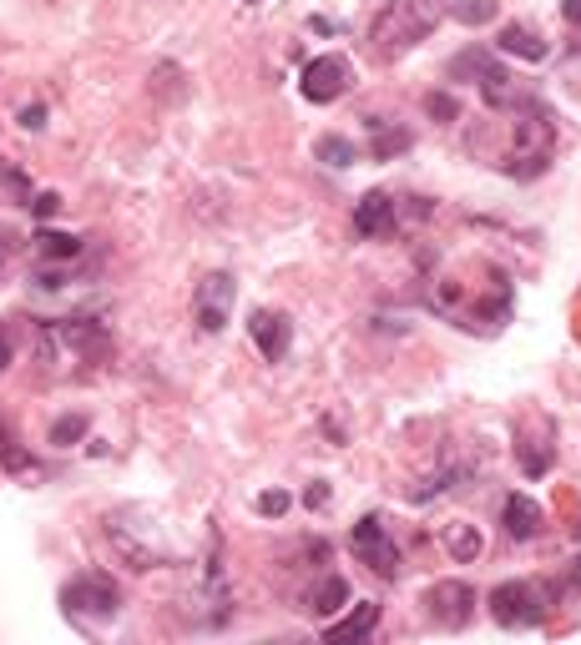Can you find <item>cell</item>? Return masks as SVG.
I'll return each instance as SVG.
<instances>
[{
    "label": "cell",
    "instance_id": "1",
    "mask_svg": "<svg viewBox=\"0 0 581 645\" xmlns=\"http://www.w3.org/2000/svg\"><path fill=\"white\" fill-rule=\"evenodd\" d=\"M445 5L440 0H390L384 11L369 21V50H375V61H400L420 41L440 25Z\"/></svg>",
    "mask_w": 581,
    "mask_h": 645
},
{
    "label": "cell",
    "instance_id": "2",
    "mask_svg": "<svg viewBox=\"0 0 581 645\" xmlns=\"http://www.w3.org/2000/svg\"><path fill=\"white\" fill-rule=\"evenodd\" d=\"M112 353V333L101 318H46L41 322V359L46 363H101Z\"/></svg>",
    "mask_w": 581,
    "mask_h": 645
},
{
    "label": "cell",
    "instance_id": "3",
    "mask_svg": "<svg viewBox=\"0 0 581 645\" xmlns=\"http://www.w3.org/2000/svg\"><path fill=\"white\" fill-rule=\"evenodd\" d=\"M551 157H556V122L541 106L516 112V132H511V151H505L501 172L516 177V182H536L551 167Z\"/></svg>",
    "mask_w": 581,
    "mask_h": 645
},
{
    "label": "cell",
    "instance_id": "4",
    "mask_svg": "<svg viewBox=\"0 0 581 645\" xmlns=\"http://www.w3.org/2000/svg\"><path fill=\"white\" fill-rule=\"evenodd\" d=\"M450 76H476L480 87V101L491 106V112H526V106H541L536 101V91L521 81V76H511L495 56H485V50H466V56H455L450 61Z\"/></svg>",
    "mask_w": 581,
    "mask_h": 645
},
{
    "label": "cell",
    "instance_id": "5",
    "mask_svg": "<svg viewBox=\"0 0 581 645\" xmlns=\"http://www.w3.org/2000/svg\"><path fill=\"white\" fill-rule=\"evenodd\" d=\"M137 520L132 524V509H122V514H107V545L122 555V565H132V570H152V565H177V550L167 545L163 524H147V514L137 509Z\"/></svg>",
    "mask_w": 581,
    "mask_h": 645
},
{
    "label": "cell",
    "instance_id": "6",
    "mask_svg": "<svg viewBox=\"0 0 581 645\" xmlns=\"http://www.w3.org/2000/svg\"><path fill=\"white\" fill-rule=\"evenodd\" d=\"M485 606L501 631H536L551 615V590L541 580H501L485 596Z\"/></svg>",
    "mask_w": 581,
    "mask_h": 645
},
{
    "label": "cell",
    "instance_id": "7",
    "mask_svg": "<svg viewBox=\"0 0 581 645\" xmlns=\"http://www.w3.org/2000/svg\"><path fill=\"white\" fill-rule=\"evenodd\" d=\"M62 606H66V615L107 621V615H116V610H122V590H116L112 575L87 570V575H76V580L62 585Z\"/></svg>",
    "mask_w": 581,
    "mask_h": 645
},
{
    "label": "cell",
    "instance_id": "8",
    "mask_svg": "<svg viewBox=\"0 0 581 645\" xmlns=\"http://www.w3.org/2000/svg\"><path fill=\"white\" fill-rule=\"evenodd\" d=\"M349 550L359 565H369V570L379 575V580H400V545H394V534L384 530L375 514H365V520L349 530Z\"/></svg>",
    "mask_w": 581,
    "mask_h": 645
},
{
    "label": "cell",
    "instance_id": "9",
    "mask_svg": "<svg viewBox=\"0 0 581 645\" xmlns=\"http://www.w3.org/2000/svg\"><path fill=\"white\" fill-rule=\"evenodd\" d=\"M476 585H466V580H435L425 590V615L440 631H466L470 621H476Z\"/></svg>",
    "mask_w": 581,
    "mask_h": 645
},
{
    "label": "cell",
    "instance_id": "10",
    "mask_svg": "<svg viewBox=\"0 0 581 645\" xmlns=\"http://www.w3.org/2000/svg\"><path fill=\"white\" fill-rule=\"evenodd\" d=\"M233 298H238V283L233 273H208L192 293V318H198L202 333H223L227 318H233Z\"/></svg>",
    "mask_w": 581,
    "mask_h": 645
},
{
    "label": "cell",
    "instance_id": "11",
    "mask_svg": "<svg viewBox=\"0 0 581 645\" xmlns=\"http://www.w3.org/2000/svg\"><path fill=\"white\" fill-rule=\"evenodd\" d=\"M349 81H354V71L344 56H314L299 76V91L314 101V106H328V101H339L344 91H349Z\"/></svg>",
    "mask_w": 581,
    "mask_h": 645
},
{
    "label": "cell",
    "instance_id": "12",
    "mask_svg": "<svg viewBox=\"0 0 581 645\" xmlns=\"http://www.w3.org/2000/svg\"><path fill=\"white\" fill-rule=\"evenodd\" d=\"M394 223H400V197H394V192H365V197L354 202V233L359 237H369V242H375V237H390L394 233Z\"/></svg>",
    "mask_w": 581,
    "mask_h": 645
},
{
    "label": "cell",
    "instance_id": "13",
    "mask_svg": "<svg viewBox=\"0 0 581 645\" xmlns=\"http://www.w3.org/2000/svg\"><path fill=\"white\" fill-rule=\"evenodd\" d=\"M248 333H253V343H258V353H264L268 363H283V359H289V343H293V322L283 318V313H253Z\"/></svg>",
    "mask_w": 581,
    "mask_h": 645
},
{
    "label": "cell",
    "instance_id": "14",
    "mask_svg": "<svg viewBox=\"0 0 581 645\" xmlns=\"http://www.w3.org/2000/svg\"><path fill=\"white\" fill-rule=\"evenodd\" d=\"M516 454H521V469H526V479H541V474L551 469V460H556V434H551V423L536 419V439L516 434Z\"/></svg>",
    "mask_w": 581,
    "mask_h": 645
},
{
    "label": "cell",
    "instance_id": "15",
    "mask_svg": "<svg viewBox=\"0 0 581 645\" xmlns=\"http://www.w3.org/2000/svg\"><path fill=\"white\" fill-rule=\"evenodd\" d=\"M541 505L530 495H505V505H501V524H505V534L511 540H536L541 534Z\"/></svg>",
    "mask_w": 581,
    "mask_h": 645
},
{
    "label": "cell",
    "instance_id": "16",
    "mask_svg": "<svg viewBox=\"0 0 581 645\" xmlns=\"http://www.w3.org/2000/svg\"><path fill=\"white\" fill-rule=\"evenodd\" d=\"M375 625H379V606H375V600H359V606H354L344 621L324 625V641H334V645L365 641V635H375Z\"/></svg>",
    "mask_w": 581,
    "mask_h": 645
},
{
    "label": "cell",
    "instance_id": "17",
    "mask_svg": "<svg viewBox=\"0 0 581 645\" xmlns=\"http://www.w3.org/2000/svg\"><path fill=\"white\" fill-rule=\"evenodd\" d=\"M495 46H501L505 56H521V61H546V56H551V46H546L530 25H505Z\"/></svg>",
    "mask_w": 581,
    "mask_h": 645
},
{
    "label": "cell",
    "instance_id": "18",
    "mask_svg": "<svg viewBox=\"0 0 581 645\" xmlns=\"http://www.w3.org/2000/svg\"><path fill=\"white\" fill-rule=\"evenodd\" d=\"M31 242H36L41 262H76L81 258V237H71V233H51V227H41Z\"/></svg>",
    "mask_w": 581,
    "mask_h": 645
},
{
    "label": "cell",
    "instance_id": "19",
    "mask_svg": "<svg viewBox=\"0 0 581 645\" xmlns=\"http://www.w3.org/2000/svg\"><path fill=\"white\" fill-rule=\"evenodd\" d=\"M344 600H349V585H344V575H324V580L309 590V606H303V610H309V615H334Z\"/></svg>",
    "mask_w": 581,
    "mask_h": 645
},
{
    "label": "cell",
    "instance_id": "20",
    "mask_svg": "<svg viewBox=\"0 0 581 645\" xmlns=\"http://www.w3.org/2000/svg\"><path fill=\"white\" fill-rule=\"evenodd\" d=\"M445 550H450L460 565H470V559L485 550V540H480V530L476 524H466V520H455V524H445Z\"/></svg>",
    "mask_w": 581,
    "mask_h": 645
},
{
    "label": "cell",
    "instance_id": "21",
    "mask_svg": "<svg viewBox=\"0 0 581 645\" xmlns=\"http://www.w3.org/2000/svg\"><path fill=\"white\" fill-rule=\"evenodd\" d=\"M369 132H375V157L379 161H390V157H400V151H410V132H404V126H390V122H379V116H369Z\"/></svg>",
    "mask_w": 581,
    "mask_h": 645
},
{
    "label": "cell",
    "instance_id": "22",
    "mask_svg": "<svg viewBox=\"0 0 581 645\" xmlns=\"http://www.w3.org/2000/svg\"><path fill=\"white\" fill-rule=\"evenodd\" d=\"M314 157L328 161V167H349V161L359 157V147H354L349 137H319L314 142Z\"/></svg>",
    "mask_w": 581,
    "mask_h": 645
},
{
    "label": "cell",
    "instance_id": "23",
    "mask_svg": "<svg viewBox=\"0 0 581 645\" xmlns=\"http://www.w3.org/2000/svg\"><path fill=\"white\" fill-rule=\"evenodd\" d=\"M495 11H501L495 0H455L450 5V15L460 25H485V21H495Z\"/></svg>",
    "mask_w": 581,
    "mask_h": 645
},
{
    "label": "cell",
    "instance_id": "24",
    "mask_svg": "<svg viewBox=\"0 0 581 645\" xmlns=\"http://www.w3.org/2000/svg\"><path fill=\"white\" fill-rule=\"evenodd\" d=\"M76 439H87V419L81 414H62V419L51 423V444L56 449H71Z\"/></svg>",
    "mask_w": 581,
    "mask_h": 645
},
{
    "label": "cell",
    "instance_id": "25",
    "mask_svg": "<svg viewBox=\"0 0 581 645\" xmlns=\"http://www.w3.org/2000/svg\"><path fill=\"white\" fill-rule=\"evenodd\" d=\"M0 192H11L15 202H31V177L15 161H0Z\"/></svg>",
    "mask_w": 581,
    "mask_h": 645
},
{
    "label": "cell",
    "instance_id": "26",
    "mask_svg": "<svg viewBox=\"0 0 581 645\" xmlns=\"http://www.w3.org/2000/svg\"><path fill=\"white\" fill-rule=\"evenodd\" d=\"M425 112L440 116V122H455V116H460V106H455L450 91H429V97H425Z\"/></svg>",
    "mask_w": 581,
    "mask_h": 645
},
{
    "label": "cell",
    "instance_id": "27",
    "mask_svg": "<svg viewBox=\"0 0 581 645\" xmlns=\"http://www.w3.org/2000/svg\"><path fill=\"white\" fill-rule=\"evenodd\" d=\"M253 505H258V514H273V520H278V514H283V509L293 505V499L283 495V489H264V495L253 499Z\"/></svg>",
    "mask_w": 581,
    "mask_h": 645
},
{
    "label": "cell",
    "instance_id": "28",
    "mask_svg": "<svg viewBox=\"0 0 581 645\" xmlns=\"http://www.w3.org/2000/svg\"><path fill=\"white\" fill-rule=\"evenodd\" d=\"M25 207H31L41 223H46V217H56V212H62V197H56V192H36V197L25 202Z\"/></svg>",
    "mask_w": 581,
    "mask_h": 645
},
{
    "label": "cell",
    "instance_id": "29",
    "mask_svg": "<svg viewBox=\"0 0 581 645\" xmlns=\"http://www.w3.org/2000/svg\"><path fill=\"white\" fill-rule=\"evenodd\" d=\"M21 126H25V132H41V126H46V106H41V101H36V106H25Z\"/></svg>",
    "mask_w": 581,
    "mask_h": 645
},
{
    "label": "cell",
    "instance_id": "30",
    "mask_svg": "<svg viewBox=\"0 0 581 645\" xmlns=\"http://www.w3.org/2000/svg\"><path fill=\"white\" fill-rule=\"evenodd\" d=\"M303 505H309V509H324L328 505V484H309V489H303Z\"/></svg>",
    "mask_w": 581,
    "mask_h": 645
},
{
    "label": "cell",
    "instance_id": "31",
    "mask_svg": "<svg viewBox=\"0 0 581 645\" xmlns=\"http://www.w3.org/2000/svg\"><path fill=\"white\" fill-rule=\"evenodd\" d=\"M561 15H567V25L581 31V0H561Z\"/></svg>",
    "mask_w": 581,
    "mask_h": 645
},
{
    "label": "cell",
    "instance_id": "32",
    "mask_svg": "<svg viewBox=\"0 0 581 645\" xmlns=\"http://www.w3.org/2000/svg\"><path fill=\"white\" fill-rule=\"evenodd\" d=\"M5 363H11V338H0V373H5Z\"/></svg>",
    "mask_w": 581,
    "mask_h": 645
}]
</instances>
